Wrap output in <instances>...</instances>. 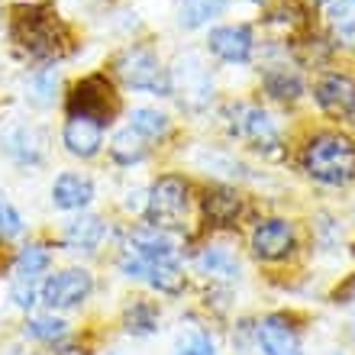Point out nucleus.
Listing matches in <instances>:
<instances>
[{"instance_id": "obj_7", "label": "nucleus", "mask_w": 355, "mask_h": 355, "mask_svg": "<svg viewBox=\"0 0 355 355\" xmlns=\"http://www.w3.org/2000/svg\"><path fill=\"white\" fill-rule=\"evenodd\" d=\"M116 107H120V101L103 75H87L68 94V116H87V120H97L101 126L110 123Z\"/></svg>"}, {"instance_id": "obj_34", "label": "nucleus", "mask_w": 355, "mask_h": 355, "mask_svg": "<svg viewBox=\"0 0 355 355\" xmlns=\"http://www.w3.org/2000/svg\"><path fill=\"white\" fill-rule=\"evenodd\" d=\"M113 355H123V352H113Z\"/></svg>"}, {"instance_id": "obj_29", "label": "nucleus", "mask_w": 355, "mask_h": 355, "mask_svg": "<svg viewBox=\"0 0 355 355\" xmlns=\"http://www.w3.org/2000/svg\"><path fill=\"white\" fill-rule=\"evenodd\" d=\"M65 333L68 323L58 317H33L26 323V336L42 339V343H58V339H65Z\"/></svg>"}, {"instance_id": "obj_11", "label": "nucleus", "mask_w": 355, "mask_h": 355, "mask_svg": "<svg viewBox=\"0 0 355 355\" xmlns=\"http://www.w3.org/2000/svg\"><path fill=\"white\" fill-rule=\"evenodd\" d=\"M0 152L17 165H39L46 155V136L29 123H17L0 136Z\"/></svg>"}, {"instance_id": "obj_33", "label": "nucleus", "mask_w": 355, "mask_h": 355, "mask_svg": "<svg viewBox=\"0 0 355 355\" xmlns=\"http://www.w3.org/2000/svg\"><path fill=\"white\" fill-rule=\"evenodd\" d=\"M252 3H265V0H252Z\"/></svg>"}, {"instance_id": "obj_22", "label": "nucleus", "mask_w": 355, "mask_h": 355, "mask_svg": "<svg viewBox=\"0 0 355 355\" xmlns=\"http://www.w3.org/2000/svg\"><path fill=\"white\" fill-rule=\"evenodd\" d=\"M110 155L120 165H136V162H142L146 155H149V139H142L136 130H120L116 136H113L110 142Z\"/></svg>"}, {"instance_id": "obj_16", "label": "nucleus", "mask_w": 355, "mask_h": 355, "mask_svg": "<svg viewBox=\"0 0 355 355\" xmlns=\"http://www.w3.org/2000/svg\"><path fill=\"white\" fill-rule=\"evenodd\" d=\"M91 200H94V181L87 175L65 171V175L55 178V184H52V204L58 210H81Z\"/></svg>"}, {"instance_id": "obj_15", "label": "nucleus", "mask_w": 355, "mask_h": 355, "mask_svg": "<svg viewBox=\"0 0 355 355\" xmlns=\"http://www.w3.org/2000/svg\"><path fill=\"white\" fill-rule=\"evenodd\" d=\"M62 142L75 159H94L103 146V126L87 116H68L65 130H62Z\"/></svg>"}, {"instance_id": "obj_25", "label": "nucleus", "mask_w": 355, "mask_h": 355, "mask_svg": "<svg viewBox=\"0 0 355 355\" xmlns=\"http://www.w3.org/2000/svg\"><path fill=\"white\" fill-rule=\"evenodd\" d=\"M123 323H126V329H130L132 336H149V333H155V327H159V310H155V304H149V300H136V304L126 310Z\"/></svg>"}, {"instance_id": "obj_14", "label": "nucleus", "mask_w": 355, "mask_h": 355, "mask_svg": "<svg viewBox=\"0 0 355 355\" xmlns=\"http://www.w3.org/2000/svg\"><path fill=\"white\" fill-rule=\"evenodd\" d=\"M130 252H136L146 262L159 265V262H178V243L168 236V230H159V226L142 223L130 233Z\"/></svg>"}, {"instance_id": "obj_10", "label": "nucleus", "mask_w": 355, "mask_h": 355, "mask_svg": "<svg viewBox=\"0 0 355 355\" xmlns=\"http://www.w3.org/2000/svg\"><path fill=\"white\" fill-rule=\"evenodd\" d=\"M207 49L226 65H245L255 52V36L245 23H230V26H214L207 33Z\"/></svg>"}, {"instance_id": "obj_23", "label": "nucleus", "mask_w": 355, "mask_h": 355, "mask_svg": "<svg viewBox=\"0 0 355 355\" xmlns=\"http://www.w3.org/2000/svg\"><path fill=\"white\" fill-rule=\"evenodd\" d=\"M130 130H136L142 139H162L168 132V116L152 107H136L130 113Z\"/></svg>"}, {"instance_id": "obj_21", "label": "nucleus", "mask_w": 355, "mask_h": 355, "mask_svg": "<svg viewBox=\"0 0 355 355\" xmlns=\"http://www.w3.org/2000/svg\"><path fill=\"white\" fill-rule=\"evenodd\" d=\"M262 87L275 101H297L300 94H304V81L284 65H271L262 75Z\"/></svg>"}, {"instance_id": "obj_13", "label": "nucleus", "mask_w": 355, "mask_h": 355, "mask_svg": "<svg viewBox=\"0 0 355 355\" xmlns=\"http://www.w3.org/2000/svg\"><path fill=\"white\" fill-rule=\"evenodd\" d=\"M255 339H259V349L265 355H304L297 329L291 327V320L281 317V313L265 317L255 329Z\"/></svg>"}, {"instance_id": "obj_5", "label": "nucleus", "mask_w": 355, "mask_h": 355, "mask_svg": "<svg viewBox=\"0 0 355 355\" xmlns=\"http://www.w3.org/2000/svg\"><path fill=\"white\" fill-rule=\"evenodd\" d=\"M168 81H171V94H175L181 107L187 110H204L207 103L214 101V78L210 68L200 62V55L187 52V55L175 58V68H168Z\"/></svg>"}, {"instance_id": "obj_6", "label": "nucleus", "mask_w": 355, "mask_h": 355, "mask_svg": "<svg viewBox=\"0 0 355 355\" xmlns=\"http://www.w3.org/2000/svg\"><path fill=\"white\" fill-rule=\"evenodd\" d=\"M146 216H149V226H159V230H178V226H184V216H187L184 178L162 175L159 181L149 187Z\"/></svg>"}, {"instance_id": "obj_3", "label": "nucleus", "mask_w": 355, "mask_h": 355, "mask_svg": "<svg viewBox=\"0 0 355 355\" xmlns=\"http://www.w3.org/2000/svg\"><path fill=\"white\" fill-rule=\"evenodd\" d=\"M113 71L123 78V85L132 91H146L155 97H171L168 68L159 62V55L146 46H130L113 58Z\"/></svg>"}, {"instance_id": "obj_19", "label": "nucleus", "mask_w": 355, "mask_h": 355, "mask_svg": "<svg viewBox=\"0 0 355 355\" xmlns=\"http://www.w3.org/2000/svg\"><path fill=\"white\" fill-rule=\"evenodd\" d=\"M197 268L207 278H220V281H233L239 275V259L230 245H207L197 255Z\"/></svg>"}, {"instance_id": "obj_32", "label": "nucleus", "mask_w": 355, "mask_h": 355, "mask_svg": "<svg viewBox=\"0 0 355 355\" xmlns=\"http://www.w3.org/2000/svg\"><path fill=\"white\" fill-rule=\"evenodd\" d=\"M23 233V216L13 204H10L7 197L0 194V236L3 239H13V236Z\"/></svg>"}, {"instance_id": "obj_1", "label": "nucleus", "mask_w": 355, "mask_h": 355, "mask_svg": "<svg viewBox=\"0 0 355 355\" xmlns=\"http://www.w3.org/2000/svg\"><path fill=\"white\" fill-rule=\"evenodd\" d=\"M300 165L320 184H349L355 181V142L343 132H317L304 146Z\"/></svg>"}, {"instance_id": "obj_31", "label": "nucleus", "mask_w": 355, "mask_h": 355, "mask_svg": "<svg viewBox=\"0 0 355 355\" xmlns=\"http://www.w3.org/2000/svg\"><path fill=\"white\" fill-rule=\"evenodd\" d=\"M175 355H216V346L214 339L207 336V333H200V329H191L181 343H178Z\"/></svg>"}, {"instance_id": "obj_18", "label": "nucleus", "mask_w": 355, "mask_h": 355, "mask_svg": "<svg viewBox=\"0 0 355 355\" xmlns=\"http://www.w3.org/2000/svg\"><path fill=\"white\" fill-rule=\"evenodd\" d=\"M239 214H243V197L236 194L233 187H214V191H207L204 216L210 226H216V230L233 226L239 220Z\"/></svg>"}, {"instance_id": "obj_24", "label": "nucleus", "mask_w": 355, "mask_h": 355, "mask_svg": "<svg viewBox=\"0 0 355 355\" xmlns=\"http://www.w3.org/2000/svg\"><path fill=\"white\" fill-rule=\"evenodd\" d=\"M49 265H52V252H49V245H42V243L23 245L19 255H17V275L19 278H39Z\"/></svg>"}, {"instance_id": "obj_20", "label": "nucleus", "mask_w": 355, "mask_h": 355, "mask_svg": "<svg viewBox=\"0 0 355 355\" xmlns=\"http://www.w3.org/2000/svg\"><path fill=\"white\" fill-rule=\"evenodd\" d=\"M230 7V0H181L178 3V26L184 29H200L214 17H220Z\"/></svg>"}, {"instance_id": "obj_27", "label": "nucleus", "mask_w": 355, "mask_h": 355, "mask_svg": "<svg viewBox=\"0 0 355 355\" xmlns=\"http://www.w3.org/2000/svg\"><path fill=\"white\" fill-rule=\"evenodd\" d=\"M152 288H159L162 294H178L184 288V275L178 268V262H159V265H149V275H146Z\"/></svg>"}, {"instance_id": "obj_12", "label": "nucleus", "mask_w": 355, "mask_h": 355, "mask_svg": "<svg viewBox=\"0 0 355 355\" xmlns=\"http://www.w3.org/2000/svg\"><path fill=\"white\" fill-rule=\"evenodd\" d=\"M294 249V226L281 216H271L252 230V252L262 262H278Z\"/></svg>"}, {"instance_id": "obj_2", "label": "nucleus", "mask_w": 355, "mask_h": 355, "mask_svg": "<svg viewBox=\"0 0 355 355\" xmlns=\"http://www.w3.org/2000/svg\"><path fill=\"white\" fill-rule=\"evenodd\" d=\"M10 36L19 52H26L29 58H39V62H49V58L62 55L68 33L49 7H17L13 23H10Z\"/></svg>"}, {"instance_id": "obj_26", "label": "nucleus", "mask_w": 355, "mask_h": 355, "mask_svg": "<svg viewBox=\"0 0 355 355\" xmlns=\"http://www.w3.org/2000/svg\"><path fill=\"white\" fill-rule=\"evenodd\" d=\"M26 91H29V101L46 107V103L55 101V91H58V71L55 68H39L36 75L26 81Z\"/></svg>"}, {"instance_id": "obj_17", "label": "nucleus", "mask_w": 355, "mask_h": 355, "mask_svg": "<svg viewBox=\"0 0 355 355\" xmlns=\"http://www.w3.org/2000/svg\"><path fill=\"white\" fill-rule=\"evenodd\" d=\"M103 236H107V226H103L101 216L81 214V216H75V220H68L62 239H65V245L71 252H94V249L103 243Z\"/></svg>"}, {"instance_id": "obj_8", "label": "nucleus", "mask_w": 355, "mask_h": 355, "mask_svg": "<svg viewBox=\"0 0 355 355\" xmlns=\"http://www.w3.org/2000/svg\"><path fill=\"white\" fill-rule=\"evenodd\" d=\"M91 291H94L91 271L65 268V271H55L52 278H46V284H42V291H39V300L52 310H65V307L85 304Z\"/></svg>"}, {"instance_id": "obj_4", "label": "nucleus", "mask_w": 355, "mask_h": 355, "mask_svg": "<svg viewBox=\"0 0 355 355\" xmlns=\"http://www.w3.org/2000/svg\"><path fill=\"white\" fill-rule=\"evenodd\" d=\"M226 120H230V132L236 139L249 142L259 152H278L281 146V132L278 123L271 120V113L262 110L259 103H230L226 107Z\"/></svg>"}, {"instance_id": "obj_9", "label": "nucleus", "mask_w": 355, "mask_h": 355, "mask_svg": "<svg viewBox=\"0 0 355 355\" xmlns=\"http://www.w3.org/2000/svg\"><path fill=\"white\" fill-rule=\"evenodd\" d=\"M320 110L329 113L333 120H343L349 126H355V81L343 71H329L317 81L313 87Z\"/></svg>"}, {"instance_id": "obj_30", "label": "nucleus", "mask_w": 355, "mask_h": 355, "mask_svg": "<svg viewBox=\"0 0 355 355\" xmlns=\"http://www.w3.org/2000/svg\"><path fill=\"white\" fill-rule=\"evenodd\" d=\"M10 300L17 304V307L29 310L39 304V278H13V284H10Z\"/></svg>"}, {"instance_id": "obj_28", "label": "nucleus", "mask_w": 355, "mask_h": 355, "mask_svg": "<svg viewBox=\"0 0 355 355\" xmlns=\"http://www.w3.org/2000/svg\"><path fill=\"white\" fill-rule=\"evenodd\" d=\"M327 17H329V26L336 29L339 36L355 39V0H329Z\"/></svg>"}]
</instances>
